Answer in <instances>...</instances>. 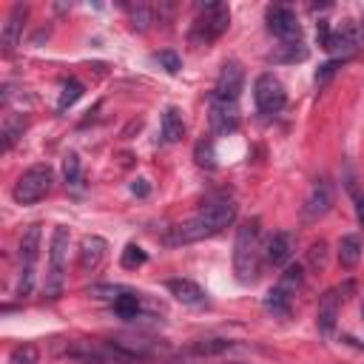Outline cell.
<instances>
[{"label": "cell", "mask_w": 364, "mask_h": 364, "mask_svg": "<svg viewBox=\"0 0 364 364\" xmlns=\"http://www.w3.org/2000/svg\"><path fill=\"white\" fill-rule=\"evenodd\" d=\"M361 259V236L355 233H347L338 239V262L341 267H355Z\"/></svg>", "instance_id": "ffe728a7"}, {"label": "cell", "mask_w": 364, "mask_h": 364, "mask_svg": "<svg viewBox=\"0 0 364 364\" xmlns=\"http://www.w3.org/2000/svg\"><path fill=\"white\" fill-rule=\"evenodd\" d=\"M353 284H344V287H333V290H327L321 299H318V310H316V327H318V333L324 336V338H330L333 336V330H336V324H338V310H341V293H347Z\"/></svg>", "instance_id": "ba28073f"}, {"label": "cell", "mask_w": 364, "mask_h": 364, "mask_svg": "<svg viewBox=\"0 0 364 364\" xmlns=\"http://www.w3.org/2000/svg\"><path fill=\"white\" fill-rule=\"evenodd\" d=\"M253 102H256V111H259L262 117H276V114L284 108V102H287L284 85H282L270 71L259 74L256 82H253Z\"/></svg>", "instance_id": "52a82bcc"}, {"label": "cell", "mask_w": 364, "mask_h": 364, "mask_svg": "<svg viewBox=\"0 0 364 364\" xmlns=\"http://www.w3.org/2000/svg\"><path fill=\"white\" fill-rule=\"evenodd\" d=\"M341 63H344V57H336V60H327L324 65H318V71H316V82H318V85L327 82V80L341 68Z\"/></svg>", "instance_id": "836d02e7"}, {"label": "cell", "mask_w": 364, "mask_h": 364, "mask_svg": "<svg viewBox=\"0 0 364 364\" xmlns=\"http://www.w3.org/2000/svg\"><path fill=\"white\" fill-rule=\"evenodd\" d=\"M148 262V256H145V250L139 247V245H125V250H122V256H119V264L125 267V270H136V267H142Z\"/></svg>", "instance_id": "83f0119b"}, {"label": "cell", "mask_w": 364, "mask_h": 364, "mask_svg": "<svg viewBox=\"0 0 364 364\" xmlns=\"http://www.w3.org/2000/svg\"><path fill=\"white\" fill-rule=\"evenodd\" d=\"M105 250H108V242L102 236H85L80 242V270L82 273L100 270V264L105 259Z\"/></svg>", "instance_id": "5bb4252c"}, {"label": "cell", "mask_w": 364, "mask_h": 364, "mask_svg": "<svg viewBox=\"0 0 364 364\" xmlns=\"http://www.w3.org/2000/svg\"><path fill=\"white\" fill-rule=\"evenodd\" d=\"M324 256H327V245L324 242H316L310 250H307V262L313 267H324Z\"/></svg>", "instance_id": "8d00e7d4"}, {"label": "cell", "mask_w": 364, "mask_h": 364, "mask_svg": "<svg viewBox=\"0 0 364 364\" xmlns=\"http://www.w3.org/2000/svg\"><path fill=\"white\" fill-rule=\"evenodd\" d=\"M316 37H318V46H321V48H327V43H330V37H333V31H330V23H327V20H318Z\"/></svg>", "instance_id": "f35d334b"}, {"label": "cell", "mask_w": 364, "mask_h": 364, "mask_svg": "<svg viewBox=\"0 0 364 364\" xmlns=\"http://www.w3.org/2000/svg\"><path fill=\"white\" fill-rule=\"evenodd\" d=\"M230 347H233L230 338H199L185 350V355H205L208 358V355H219V353H225Z\"/></svg>", "instance_id": "44dd1931"}, {"label": "cell", "mask_w": 364, "mask_h": 364, "mask_svg": "<svg viewBox=\"0 0 364 364\" xmlns=\"http://www.w3.org/2000/svg\"><path fill=\"white\" fill-rule=\"evenodd\" d=\"M131 193H134V196H148V193H151L148 179H134V182H131Z\"/></svg>", "instance_id": "ab89813d"}, {"label": "cell", "mask_w": 364, "mask_h": 364, "mask_svg": "<svg viewBox=\"0 0 364 364\" xmlns=\"http://www.w3.org/2000/svg\"><path fill=\"white\" fill-rule=\"evenodd\" d=\"M242 88H245V68H242V63L228 60V63L222 65L219 77H216V85H213V94H210V97L236 102L239 94H242Z\"/></svg>", "instance_id": "30bf717a"}, {"label": "cell", "mask_w": 364, "mask_h": 364, "mask_svg": "<svg viewBox=\"0 0 364 364\" xmlns=\"http://www.w3.org/2000/svg\"><path fill=\"white\" fill-rule=\"evenodd\" d=\"M65 358L80 361V364H136L139 353L117 344V341H71L65 347Z\"/></svg>", "instance_id": "3957f363"}, {"label": "cell", "mask_w": 364, "mask_h": 364, "mask_svg": "<svg viewBox=\"0 0 364 364\" xmlns=\"http://www.w3.org/2000/svg\"><path fill=\"white\" fill-rule=\"evenodd\" d=\"M344 185H347V193H350V199H353V208H355V219H358V225L364 228V193L358 191V185H355V176H353V173H347Z\"/></svg>", "instance_id": "4dcf8cb0"}, {"label": "cell", "mask_w": 364, "mask_h": 364, "mask_svg": "<svg viewBox=\"0 0 364 364\" xmlns=\"http://www.w3.org/2000/svg\"><path fill=\"white\" fill-rule=\"evenodd\" d=\"M28 9L23 3H17L9 17H6V26H3V51H14V46L20 43V34H23V20H26Z\"/></svg>", "instance_id": "2e32d148"}, {"label": "cell", "mask_w": 364, "mask_h": 364, "mask_svg": "<svg viewBox=\"0 0 364 364\" xmlns=\"http://www.w3.org/2000/svg\"><path fill=\"white\" fill-rule=\"evenodd\" d=\"M267 31L276 34L282 43L299 40V17L290 6H273L267 9Z\"/></svg>", "instance_id": "8fae6325"}, {"label": "cell", "mask_w": 364, "mask_h": 364, "mask_svg": "<svg viewBox=\"0 0 364 364\" xmlns=\"http://www.w3.org/2000/svg\"><path fill=\"white\" fill-rule=\"evenodd\" d=\"M361 318H364V307H361Z\"/></svg>", "instance_id": "60d3db41"}, {"label": "cell", "mask_w": 364, "mask_h": 364, "mask_svg": "<svg viewBox=\"0 0 364 364\" xmlns=\"http://www.w3.org/2000/svg\"><path fill=\"white\" fill-rule=\"evenodd\" d=\"M233 219H236V202L233 199L208 202L199 213H193L191 219L173 225L171 233L165 236V245H191V242L210 239V236L222 233Z\"/></svg>", "instance_id": "6da1fadb"}, {"label": "cell", "mask_w": 364, "mask_h": 364, "mask_svg": "<svg viewBox=\"0 0 364 364\" xmlns=\"http://www.w3.org/2000/svg\"><path fill=\"white\" fill-rule=\"evenodd\" d=\"M82 82L80 80H74V77H68L65 82H63V91H60V100H57V111H68L80 97H82Z\"/></svg>", "instance_id": "603a6c76"}, {"label": "cell", "mask_w": 364, "mask_h": 364, "mask_svg": "<svg viewBox=\"0 0 364 364\" xmlns=\"http://www.w3.org/2000/svg\"><path fill=\"white\" fill-rule=\"evenodd\" d=\"M210 131L216 136H225V134H233L236 125H239V105L230 102V100H219V97H210Z\"/></svg>", "instance_id": "7c38bea8"}, {"label": "cell", "mask_w": 364, "mask_h": 364, "mask_svg": "<svg viewBox=\"0 0 364 364\" xmlns=\"http://www.w3.org/2000/svg\"><path fill=\"white\" fill-rule=\"evenodd\" d=\"M40 242H43V228L40 225H28L23 230V236H20V245H17L23 267H34V259L40 253Z\"/></svg>", "instance_id": "e0dca14e"}, {"label": "cell", "mask_w": 364, "mask_h": 364, "mask_svg": "<svg viewBox=\"0 0 364 364\" xmlns=\"http://www.w3.org/2000/svg\"><path fill=\"white\" fill-rule=\"evenodd\" d=\"M159 128H162V139H165V142H179V139H182L185 122H182V114H179L176 105H168V108L162 111Z\"/></svg>", "instance_id": "ac0fdd59"}, {"label": "cell", "mask_w": 364, "mask_h": 364, "mask_svg": "<svg viewBox=\"0 0 364 364\" xmlns=\"http://www.w3.org/2000/svg\"><path fill=\"white\" fill-rule=\"evenodd\" d=\"M262 236V222L247 219L236 228V242H233V270L242 284H250L259 273V256L264 253L259 245Z\"/></svg>", "instance_id": "7a4b0ae2"}, {"label": "cell", "mask_w": 364, "mask_h": 364, "mask_svg": "<svg viewBox=\"0 0 364 364\" xmlns=\"http://www.w3.org/2000/svg\"><path fill=\"white\" fill-rule=\"evenodd\" d=\"M23 128H26V119L23 117H9L6 119V125H3V151H9L14 145V139L23 134Z\"/></svg>", "instance_id": "f1b7e54d"}, {"label": "cell", "mask_w": 364, "mask_h": 364, "mask_svg": "<svg viewBox=\"0 0 364 364\" xmlns=\"http://www.w3.org/2000/svg\"><path fill=\"white\" fill-rule=\"evenodd\" d=\"M355 43H358V34H355V28H341V31H336L333 37H330V43H327V51H344V54H350L353 48H355Z\"/></svg>", "instance_id": "cb8c5ba5"}, {"label": "cell", "mask_w": 364, "mask_h": 364, "mask_svg": "<svg viewBox=\"0 0 364 364\" xmlns=\"http://www.w3.org/2000/svg\"><path fill=\"white\" fill-rule=\"evenodd\" d=\"M37 358H40L37 344H17L11 350V355H9L11 364H37Z\"/></svg>", "instance_id": "f546056e"}, {"label": "cell", "mask_w": 364, "mask_h": 364, "mask_svg": "<svg viewBox=\"0 0 364 364\" xmlns=\"http://www.w3.org/2000/svg\"><path fill=\"white\" fill-rule=\"evenodd\" d=\"M63 176H65L68 185H80V179H82V173H80V156L74 151L65 154V159H63Z\"/></svg>", "instance_id": "1f68e13d"}, {"label": "cell", "mask_w": 364, "mask_h": 364, "mask_svg": "<svg viewBox=\"0 0 364 364\" xmlns=\"http://www.w3.org/2000/svg\"><path fill=\"white\" fill-rule=\"evenodd\" d=\"M230 26V11L225 3H205L191 26V43L196 46H208L216 37H222Z\"/></svg>", "instance_id": "277c9868"}, {"label": "cell", "mask_w": 364, "mask_h": 364, "mask_svg": "<svg viewBox=\"0 0 364 364\" xmlns=\"http://www.w3.org/2000/svg\"><path fill=\"white\" fill-rule=\"evenodd\" d=\"M282 290H287L290 296H296V290L304 284V270H301V264H287L284 267V273H282V279L276 282Z\"/></svg>", "instance_id": "484cf974"}, {"label": "cell", "mask_w": 364, "mask_h": 364, "mask_svg": "<svg viewBox=\"0 0 364 364\" xmlns=\"http://www.w3.org/2000/svg\"><path fill=\"white\" fill-rule=\"evenodd\" d=\"M264 310L273 313L276 318H287L290 310H293V296L276 284V287H270L267 296H264Z\"/></svg>", "instance_id": "d6986e66"}, {"label": "cell", "mask_w": 364, "mask_h": 364, "mask_svg": "<svg viewBox=\"0 0 364 364\" xmlns=\"http://www.w3.org/2000/svg\"><path fill=\"white\" fill-rule=\"evenodd\" d=\"M361 28H364V23H361Z\"/></svg>", "instance_id": "b9f144b4"}, {"label": "cell", "mask_w": 364, "mask_h": 364, "mask_svg": "<svg viewBox=\"0 0 364 364\" xmlns=\"http://www.w3.org/2000/svg\"><path fill=\"white\" fill-rule=\"evenodd\" d=\"M279 48H282V51L270 54V60H273V63H296V60H304V57H307V48H304V46L299 43V40L282 43Z\"/></svg>", "instance_id": "d4e9b609"}, {"label": "cell", "mask_w": 364, "mask_h": 364, "mask_svg": "<svg viewBox=\"0 0 364 364\" xmlns=\"http://www.w3.org/2000/svg\"><path fill=\"white\" fill-rule=\"evenodd\" d=\"M293 247H296L293 233H290V230H279V233H273V236L267 239V245H264V253H262V256H264V262H267V264L282 267V264H287V262H290Z\"/></svg>", "instance_id": "4fadbf2b"}, {"label": "cell", "mask_w": 364, "mask_h": 364, "mask_svg": "<svg viewBox=\"0 0 364 364\" xmlns=\"http://www.w3.org/2000/svg\"><path fill=\"white\" fill-rule=\"evenodd\" d=\"M34 287V267H23L17 279V296H28Z\"/></svg>", "instance_id": "d590c367"}, {"label": "cell", "mask_w": 364, "mask_h": 364, "mask_svg": "<svg viewBox=\"0 0 364 364\" xmlns=\"http://www.w3.org/2000/svg\"><path fill=\"white\" fill-rule=\"evenodd\" d=\"M154 60H156V63H159V65H162V68H165L168 74H176V71L182 68V60H179V57H176L173 51H159V54H156Z\"/></svg>", "instance_id": "d6a6232c"}, {"label": "cell", "mask_w": 364, "mask_h": 364, "mask_svg": "<svg viewBox=\"0 0 364 364\" xmlns=\"http://www.w3.org/2000/svg\"><path fill=\"white\" fill-rule=\"evenodd\" d=\"M88 293H91V296H97V299H108V301H114V299L122 293V287H111V284H94Z\"/></svg>", "instance_id": "74e56055"}, {"label": "cell", "mask_w": 364, "mask_h": 364, "mask_svg": "<svg viewBox=\"0 0 364 364\" xmlns=\"http://www.w3.org/2000/svg\"><path fill=\"white\" fill-rule=\"evenodd\" d=\"M51 185H54V171H51V165L37 162V165H31L28 171L20 173V179L14 182L11 199H14L17 205H34V202H40V199L51 191Z\"/></svg>", "instance_id": "5b68a950"}, {"label": "cell", "mask_w": 364, "mask_h": 364, "mask_svg": "<svg viewBox=\"0 0 364 364\" xmlns=\"http://www.w3.org/2000/svg\"><path fill=\"white\" fill-rule=\"evenodd\" d=\"M128 11H131V23H134V28H145V26L151 23V9H148V6H131Z\"/></svg>", "instance_id": "e575fe53"}, {"label": "cell", "mask_w": 364, "mask_h": 364, "mask_svg": "<svg viewBox=\"0 0 364 364\" xmlns=\"http://www.w3.org/2000/svg\"><path fill=\"white\" fill-rule=\"evenodd\" d=\"M333 208V188L327 179H316L304 196V205H301V219L310 225V222H318L327 210Z\"/></svg>", "instance_id": "9c48e42d"}, {"label": "cell", "mask_w": 364, "mask_h": 364, "mask_svg": "<svg viewBox=\"0 0 364 364\" xmlns=\"http://www.w3.org/2000/svg\"><path fill=\"white\" fill-rule=\"evenodd\" d=\"M111 307H114V313H117L119 318H136V316H139V296L131 293V290H122V293L111 301Z\"/></svg>", "instance_id": "7402d4cb"}, {"label": "cell", "mask_w": 364, "mask_h": 364, "mask_svg": "<svg viewBox=\"0 0 364 364\" xmlns=\"http://www.w3.org/2000/svg\"><path fill=\"white\" fill-rule=\"evenodd\" d=\"M193 159H196L199 168L213 171V168H216V151H213V142H210V139H199V142L193 145Z\"/></svg>", "instance_id": "4316f807"}, {"label": "cell", "mask_w": 364, "mask_h": 364, "mask_svg": "<svg viewBox=\"0 0 364 364\" xmlns=\"http://www.w3.org/2000/svg\"><path fill=\"white\" fill-rule=\"evenodd\" d=\"M165 287H168V293H171L176 301H182V304H191V307L205 304V290H202L196 282H191V279H168Z\"/></svg>", "instance_id": "9a60e30c"}, {"label": "cell", "mask_w": 364, "mask_h": 364, "mask_svg": "<svg viewBox=\"0 0 364 364\" xmlns=\"http://www.w3.org/2000/svg\"><path fill=\"white\" fill-rule=\"evenodd\" d=\"M65 262H68V228L57 225L48 245V273H46V296L57 299L65 282Z\"/></svg>", "instance_id": "8992f818"}]
</instances>
